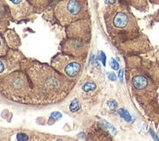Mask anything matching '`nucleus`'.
Wrapping results in <instances>:
<instances>
[{
    "instance_id": "f257e3e1",
    "label": "nucleus",
    "mask_w": 159,
    "mask_h": 141,
    "mask_svg": "<svg viewBox=\"0 0 159 141\" xmlns=\"http://www.w3.org/2000/svg\"><path fill=\"white\" fill-rule=\"evenodd\" d=\"M21 69L26 73L32 83V103H58L68 96L74 85V81L46 63L24 58Z\"/></svg>"
},
{
    "instance_id": "f03ea898",
    "label": "nucleus",
    "mask_w": 159,
    "mask_h": 141,
    "mask_svg": "<svg viewBox=\"0 0 159 141\" xmlns=\"http://www.w3.org/2000/svg\"><path fill=\"white\" fill-rule=\"evenodd\" d=\"M32 87L26 73L18 69L0 80V94L11 101L32 103Z\"/></svg>"
},
{
    "instance_id": "7ed1b4c3",
    "label": "nucleus",
    "mask_w": 159,
    "mask_h": 141,
    "mask_svg": "<svg viewBox=\"0 0 159 141\" xmlns=\"http://www.w3.org/2000/svg\"><path fill=\"white\" fill-rule=\"evenodd\" d=\"M84 10L83 0H58L54 7V17L62 26H68L83 19Z\"/></svg>"
},
{
    "instance_id": "20e7f679",
    "label": "nucleus",
    "mask_w": 159,
    "mask_h": 141,
    "mask_svg": "<svg viewBox=\"0 0 159 141\" xmlns=\"http://www.w3.org/2000/svg\"><path fill=\"white\" fill-rule=\"evenodd\" d=\"M84 59H79L67 54H58L51 60V66L68 80L75 81L78 80L83 71Z\"/></svg>"
},
{
    "instance_id": "39448f33",
    "label": "nucleus",
    "mask_w": 159,
    "mask_h": 141,
    "mask_svg": "<svg viewBox=\"0 0 159 141\" xmlns=\"http://www.w3.org/2000/svg\"><path fill=\"white\" fill-rule=\"evenodd\" d=\"M7 6L10 17L16 23L26 22L35 14V11L26 0H3Z\"/></svg>"
},
{
    "instance_id": "423d86ee",
    "label": "nucleus",
    "mask_w": 159,
    "mask_h": 141,
    "mask_svg": "<svg viewBox=\"0 0 159 141\" xmlns=\"http://www.w3.org/2000/svg\"><path fill=\"white\" fill-rule=\"evenodd\" d=\"M24 59L23 54L17 49H10L7 55L0 57V80L11 72L21 69Z\"/></svg>"
},
{
    "instance_id": "0eeeda50",
    "label": "nucleus",
    "mask_w": 159,
    "mask_h": 141,
    "mask_svg": "<svg viewBox=\"0 0 159 141\" xmlns=\"http://www.w3.org/2000/svg\"><path fill=\"white\" fill-rule=\"evenodd\" d=\"M62 51L64 54L84 59L87 53V43L85 40L68 37L67 39L62 42Z\"/></svg>"
},
{
    "instance_id": "6e6552de",
    "label": "nucleus",
    "mask_w": 159,
    "mask_h": 141,
    "mask_svg": "<svg viewBox=\"0 0 159 141\" xmlns=\"http://www.w3.org/2000/svg\"><path fill=\"white\" fill-rule=\"evenodd\" d=\"M110 25L115 30L128 29L131 25L130 16L124 11H115L111 16Z\"/></svg>"
},
{
    "instance_id": "1a4fd4ad",
    "label": "nucleus",
    "mask_w": 159,
    "mask_h": 141,
    "mask_svg": "<svg viewBox=\"0 0 159 141\" xmlns=\"http://www.w3.org/2000/svg\"><path fill=\"white\" fill-rule=\"evenodd\" d=\"M3 35H4L6 42L11 49H18V47L21 44V41L18 34L14 30H5L3 33Z\"/></svg>"
},
{
    "instance_id": "9d476101",
    "label": "nucleus",
    "mask_w": 159,
    "mask_h": 141,
    "mask_svg": "<svg viewBox=\"0 0 159 141\" xmlns=\"http://www.w3.org/2000/svg\"><path fill=\"white\" fill-rule=\"evenodd\" d=\"M26 1L33 8L35 13H41L49 7L52 0H26Z\"/></svg>"
},
{
    "instance_id": "9b49d317",
    "label": "nucleus",
    "mask_w": 159,
    "mask_h": 141,
    "mask_svg": "<svg viewBox=\"0 0 159 141\" xmlns=\"http://www.w3.org/2000/svg\"><path fill=\"white\" fill-rule=\"evenodd\" d=\"M132 85L135 89L141 91L148 86V80L143 74H137L132 78Z\"/></svg>"
},
{
    "instance_id": "f8f14e48",
    "label": "nucleus",
    "mask_w": 159,
    "mask_h": 141,
    "mask_svg": "<svg viewBox=\"0 0 159 141\" xmlns=\"http://www.w3.org/2000/svg\"><path fill=\"white\" fill-rule=\"evenodd\" d=\"M10 47L7 44L5 40V37L3 35V33H0V57L2 56H6L10 51Z\"/></svg>"
},
{
    "instance_id": "ddd939ff",
    "label": "nucleus",
    "mask_w": 159,
    "mask_h": 141,
    "mask_svg": "<svg viewBox=\"0 0 159 141\" xmlns=\"http://www.w3.org/2000/svg\"><path fill=\"white\" fill-rule=\"evenodd\" d=\"M118 114H119V116L124 121H128V123L132 121V117H131V115L128 113V111H126L125 109H119L118 110Z\"/></svg>"
},
{
    "instance_id": "4468645a",
    "label": "nucleus",
    "mask_w": 159,
    "mask_h": 141,
    "mask_svg": "<svg viewBox=\"0 0 159 141\" xmlns=\"http://www.w3.org/2000/svg\"><path fill=\"white\" fill-rule=\"evenodd\" d=\"M96 87H97L96 83L92 82V81H88V82L84 83V85L82 86V89H83V91H85V92H90V91L95 90Z\"/></svg>"
},
{
    "instance_id": "2eb2a0df",
    "label": "nucleus",
    "mask_w": 159,
    "mask_h": 141,
    "mask_svg": "<svg viewBox=\"0 0 159 141\" xmlns=\"http://www.w3.org/2000/svg\"><path fill=\"white\" fill-rule=\"evenodd\" d=\"M81 108V106H80V103L78 100H73L72 102L70 103V105H69V110L71 112H77V111H79Z\"/></svg>"
},
{
    "instance_id": "dca6fc26",
    "label": "nucleus",
    "mask_w": 159,
    "mask_h": 141,
    "mask_svg": "<svg viewBox=\"0 0 159 141\" xmlns=\"http://www.w3.org/2000/svg\"><path fill=\"white\" fill-rule=\"evenodd\" d=\"M102 124H104V125H102V127H104L105 128H107V130L111 131L113 135H116L117 131H116V129H115V128H114V127H112V125H111L110 124H108L107 121H102Z\"/></svg>"
},
{
    "instance_id": "f3484780",
    "label": "nucleus",
    "mask_w": 159,
    "mask_h": 141,
    "mask_svg": "<svg viewBox=\"0 0 159 141\" xmlns=\"http://www.w3.org/2000/svg\"><path fill=\"white\" fill-rule=\"evenodd\" d=\"M110 66H111V68L113 69L114 71H117L118 69H119V64H118L117 61L114 60L113 58H112L111 60H110Z\"/></svg>"
},
{
    "instance_id": "a211bd4d",
    "label": "nucleus",
    "mask_w": 159,
    "mask_h": 141,
    "mask_svg": "<svg viewBox=\"0 0 159 141\" xmlns=\"http://www.w3.org/2000/svg\"><path fill=\"white\" fill-rule=\"evenodd\" d=\"M107 105L111 110H115L117 108V102L115 101V100H110V101H108Z\"/></svg>"
},
{
    "instance_id": "6ab92c4d",
    "label": "nucleus",
    "mask_w": 159,
    "mask_h": 141,
    "mask_svg": "<svg viewBox=\"0 0 159 141\" xmlns=\"http://www.w3.org/2000/svg\"><path fill=\"white\" fill-rule=\"evenodd\" d=\"M100 59H101V61L102 63V65L105 66V62H107V57H105V54L102 51H100Z\"/></svg>"
},
{
    "instance_id": "aec40b11",
    "label": "nucleus",
    "mask_w": 159,
    "mask_h": 141,
    "mask_svg": "<svg viewBox=\"0 0 159 141\" xmlns=\"http://www.w3.org/2000/svg\"><path fill=\"white\" fill-rule=\"evenodd\" d=\"M107 77L110 78L111 81H115V80H116V76H115L114 73H107Z\"/></svg>"
},
{
    "instance_id": "412c9836",
    "label": "nucleus",
    "mask_w": 159,
    "mask_h": 141,
    "mask_svg": "<svg viewBox=\"0 0 159 141\" xmlns=\"http://www.w3.org/2000/svg\"><path fill=\"white\" fill-rule=\"evenodd\" d=\"M52 117H55L56 120H60L62 118V114H60V113H58V112H55L52 114Z\"/></svg>"
},
{
    "instance_id": "4be33fe9",
    "label": "nucleus",
    "mask_w": 159,
    "mask_h": 141,
    "mask_svg": "<svg viewBox=\"0 0 159 141\" xmlns=\"http://www.w3.org/2000/svg\"><path fill=\"white\" fill-rule=\"evenodd\" d=\"M123 74H124V71L121 69V70H119V74H118V77H119V80L121 82L123 81Z\"/></svg>"
},
{
    "instance_id": "5701e85b",
    "label": "nucleus",
    "mask_w": 159,
    "mask_h": 141,
    "mask_svg": "<svg viewBox=\"0 0 159 141\" xmlns=\"http://www.w3.org/2000/svg\"><path fill=\"white\" fill-rule=\"evenodd\" d=\"M105 2L108 5H113L117 2V0H105Z\"/></svg>"
},
{
    "instance_id": "b1692460",
    "label": "nucleus",
    "mask_w": 159,
    "mask_h": 141,
    "mask_svg": "<svg viewBox=\"0 0 159 141\" xmlns=\"http://www.w3.org/2000/svg\"><path fill=\"white\" fill-rule=\"evenodd\" d=\"M149 132H150V134H151V135H152V137H153L154 139H157V140L159 139L158 137H157L156 135H155V134H154V132H153V131H152V130H149Z\"/></svg>"
}]
</instances>
